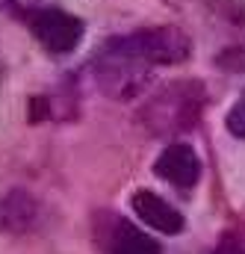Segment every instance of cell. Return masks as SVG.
Segmentation results:
<instances>
[{"label": "cell", "mask_w": 245, "mask_h": 254, "mask_svg": "<svg viewBox=\"0 0 245 254\" xmlns=\"http://www.w3.org/2000/svg\"><path fill=\"white\" fill-rule=\"evenodd\" d=\"M104 249L110 254H160V243L151 240L127 219H113L110 231L104 234Z\"/></svg>", "instance_id": "8992f818"}, {"label": "cell", "mask_w": 245, "mask_h": 254, "mask_svg": "<svg viewBox=\"0 0 245 254\" xmlns=\"http://www.w3.org/2000/svg\"><path fill=\"white\" fill-rule=\"evenodd\" d=\"M133 213L148 228H154L160 234H181L186 225L181 210H175L166 198H160L157 192H148V190H139L133 195Z\"/></svg>", "instance_id": "5b68a950"}, {"label": "cell", "mask_w": 245, "mask_h": 254, "mask_svg": "<svg viewBox=\"0 0 245 254\" xmlns=\"http://www.w3.org/2000/svg\"><path fill=\"white\" fill-rule=\"evenodd\" d=\"M204 89L201 83H175V86H166L157 98H151L145 107H142V122L145 127L154 133V136H175V133H184L192 130L201 119V110H204Z\"/></svg>", "instance_id": "6da1fadb"}, {"label": "cell", "mask_w": 245, "mask_h": 254, "mask_svg": "<svg viewBox=\"0 0 245 254\" xmlns=\"http://www.w3.org/2000/svg\"><path fill=\"white\" fill-rule=\"evenodd\" d=\"M113 45L139 60L145 65H175L184 63L192 51L186 33H181L178 27H151V30H136L130 36H122V39H113Z\"/></svg>", "instance_id": "7a4b0ae2"}, {"label": "cell", "mask_w": 245, "mask_h": 254, "mask_svg": "<svg viewBox=\"0 0 245 254\" xmlns=\"http://www.w3.org/2000/svg\"><path fill=\"white\" fill-rule=\"evenodd\" d=\"M228 130H231V136L245 139V92L240 95V101L234 104V110L228 113Z\"/></svg>", "instance_id": "ba28073f"}, {"label": "cell", "mask_w": 245, "mask_h": 254, "mask_svg": "<svg viewBox=\"0 0 245 254\" xmlns=\"http://www.w3.org/2000/svg\"><path fill=\"white\" fill-rule=\"evenodd\" d=\"M213 254H245V249L240 246V243H234V240H225V243H222Z\"/></svg>", "instance_id": "9c48e42d"}, {"label": "cell", "mask_w": 245, "mask_h": 254, "mask_svg": "<svg viewBox=\"0 0 245 254\" xmlns=\"http://www.w3.org/2000/svg\"><path fill=\"white\" fill-rule=\"evenodd\" d=\"M36 219H39V207L27 192L12 190L0 195V231L24 234L36 225Z\"/></svg>", "instance_id": "52a82bcc"}, {"label": "cell", "mask_w": 245, "mask_h": 254, "mask_svg": "<svg viewBox=\"0 0 245 254\" xmlns=\"http://www.w3.org/2000/svg\"><path fill=\"white\" fill-rule=\"evenodd\" d=\"M27 24H30L33 36L39 39V45L51 54H68L83 39V21L65 9H57V6H45V9L30 12Z\"/></svg>", "instance_id": "3957f363"}, {"label": "cell", "mask_w": 245, "mask_h": 254, "mask_svg": "<svg viewBox=\"0 0 245 254\" xmlns=\"http://www.w3.org/2000/svg\"><path fill=\"white\" fill-rule=\"evenodd\" d=\"M154 172L163 178V181H169V184H175V187H181V190H189V187H195L198 184V178H201V160H198V154L189 148V145H169L160 157H157V163H154Z\"/></svg>", "instance_id": "277c9868"}]
</instances>
